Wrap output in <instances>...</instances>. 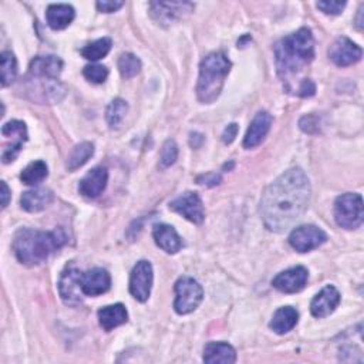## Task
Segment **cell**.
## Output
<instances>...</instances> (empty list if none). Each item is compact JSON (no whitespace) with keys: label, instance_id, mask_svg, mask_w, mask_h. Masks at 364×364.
I'll return each instance as SVG.
<instances>
[{"label":"cell","instance_id":"obj_1","mask_svg":"<svg viewBox=\"0 0 364 364\" xmlns=\"http://www.w3.org/2000/svg\"><path fill=\"white\" fill-rule=\"evenodd\" d=\"M310 182L300 168H292L276 178L263 192L260 215L265 226L273 232H285L307 209Z\"/></svg>","mask_w":364,"mask_h":364},{"label":"cell","instance_id":"obj_2","mask_svg":"<svg viewBox=\"0 0 364 364\" xmlns=\"http://www.w3.org/2000/svg\"><path fill=\"white\" fill-rule=\"evenodd\" d=\"M67 242V236L62 229L52 232L23 228L19 229L13 239V250L21 263L38 266L60 249Z\"/></svg>","mask_w":364,"mask_h":364},{"label":"cell","instance_id":"obj_3","mask_svg":"<svg viewBox=\"0 0 364 364\" xmlns=\"http://www.w3.org/2000/svg\"><path fill=\"white\" fill-rule=\"evenodd\" d=\"M276 67L280 79L287 82L299 75L314 59V40L311 32L306 28L282 39L276 48Z\"/></svg>","mask_w":364,"mask_h":364},{"label":"cell","instance_id":"obj_4","mask_svg":"<svg viewBox=\"0 0 364 364\" xmlns=\"http://www.w3.org/2000/svg\"><path fill=\"white\" fill-rule=\"evenodd\" d=\"M229 70L231 62L221 52L211 53L201 62L197 86V96L201 103L211 104L219 97Z\"/></svg>","mask_w":364,"mask_h":364},{"label":"cell","instance_id":"obj_5","mask_svg":"<svg viewBox=\"0 0 364 364\" xmlns=\"http://www.w3.org/2000/svg\"><path fill=\"white\" fill-rule=\"evenodd\" d=\"M363 198L360 194L347 192L336 199L334 219L340 228L355 229L363 224Z\"/></svg>","mask_w":364,"mask_h":364},{"label":"cell","instance_id":"obj_6","mask_svg":"<svg viewBox=\"0 0 364 364\" xmlns=\"http://www.w3.org/2000/svg\"><path fill=\"white\" fill-rule=\"evenodd\" d=\"M175 311L178 314H188L201 304L204 289L194 277L182 276L175 283Z\"/></svg>","mask_w":364,"mask_h":364},{"label":"cell","instance_id":"obj_7","mask_svg":"<svg viewBox=\"0 0 364 364\" xmlns=\"http://www.w3.org/2000/svg\"><path fill=\"white\" fill-rule=\"evenodd\" d=\"M194 11L189 2H151L150 12L155 22L160 25H172Z\"/></svg>","mask_w":364,"mask_h":364},{"label":"cell","instance_id":"obj_8","mask_svg":"<svg viewBox=\"0 0 364 364\" xmlns=\"http://www.w3.org/2000/svg\"><path fill=\"white\" fill-rule=\"evenodd\" d=\"M327 235L314 225H302L292 231L289 236L290 246L297 252H310L326 243Z\"/></svg>","mask_w":364,"mask_h":364},{"label":"cell","instance_id":"obj_9","mask_svg":"<svg viewBox=\"0 0 364 364\" xmlns=\"http://www.w3.org/2000/svg\"><path fill=\"white\" fill-rule=\"evenodd\" d=\"M153 280L154 272L151 263L148 260H140L134 266L130 277V292L134 299L138 302H147L151 294Z\"/></svg>","mask_w":364,"mask_h":364},{"label":"cell","instance_id":"obj_10","mask_svg":"<svg viewBox=\"0 0 364 364\" xmlns=\"http://www.w3.org/2000/svg\"><path fill=\"white\" fill-rule=\"evenodd\" d=\"M2 134L6 138H12V144L6 145L2 154L4 164H9L16 160L21 150L23 148V144L28 141V128L23 121L13 120L2 127Z\"/></svg>","mask_w":364,"mask_h":364},{"label":"cell","instance_id":"obj_11","mask_svg":"<svg viewBox=\"0 0 364 364\" xmlns=\"http://www.w3.org/2000/svg\"><path fill=\"white\" fill-rule=\"evenodd\" d=\"M170 209L197 225L202 224L205 219L204 204L197 192H185L180 195L170 204Z\"/></svg>","mask_w":364,"mask_h":364},{"label":"cell","instance_id":"obj_12","mask_svg":"<svg viewBox=\"0 0 364 364\" xmlns=\"http://www.w3.org/2000/svg\"><path fill=\"white\" fill-rule=\"evenodd\" d=\"M82 270L76 268H67L59 280V292L66 304H79L83 300L82 290Z\"/></svg>","mask_w":364,"mask_h":364},{"label":"cell","instance_id":"obj_13","mask_svg":"<svg viewBox=\"0 0 364 364\" xmlns=\"http://www.w3.org/2000/svg\"><path fill=\"white\" fill-rule=\"evenodd\" d=\"M361 56H363V50L347 38L336 39L329 50L330 60L338 67L351 66L360 62Z\"/></svg>","mask_w":364,"mask_h":364},{"label":"cell","instance_id":"obj_14","mask_svg":"<svg viewBox=\"0 0 364 364\" xmlns=\"http://www.w3.org/2000/svg\"><path fill=\"white\" fill-rule=\"evenodd\" d=\"M307 279H309L307 269L303 266H296V268H290L285 272H280L272 280V285L279 292L297 293L306 286Z\"/></svg>","mask_w":364,"mask_h":364},{"label":"cell","instance_id":"obj_15","mask_svg":"<svg viewBox=\"0 0 364 364\" xmlns=\"http://www.w3.org/2000/svg\"><path fill=\"white\" fill-rule=\"evenodd\" d=\"M111 286L110 273L103 268H94L82 273V290L86 296H100Z\"/></svg>","mask_w":364,"mask_h":364},{"label":"cell","instance_id":"obj_16","mask_svg":"<svg viewBox=\"0 0 364 364\" xmlns=\"http://www.w3.org/2000/svg\"><path fill=\"white\" fill-rule=\"evenodd\" d=\"M109 182V171L104 167L93 168L79 184V191L83 197L89 199L99 198Z\"/></svg>","mask_w":364,"mask_h":364},{"label":"cell","instance_id":"obj_17","mask_svg":"<svg viewBox=\"0 0 364 364\" xmlns=\"http://www.w3.org/2000/svg\"><path fill=\"white\" fill-rule=\"evenodd\" d=\"M272 123H273V118L268 111H259L253 117V120L246 131V136L243 140V147L248 150L258 147L265 140L268 133L270 131Z\"/></svg>","mask_w":364,"mask_h":364},{"label":"cell","instance_id":"obj_18","mask_svg":"<svg viewBox=\"0 0 364 364\" xmlns=\"http://www.w3.org/2000/svg\"><path fill=\"white\" fill-rule=\"evenodd\" d=\"M340 303V293L334 286L323 287L311 300L310 311L314 317H326L331 314Z\"/></svg>","mask_w":364,"mask_h":364},{"label":"cell","instance_id":"obj_19","mask_svg":"<svg viewBox=\"0 0 364 364\" xmlns=\"http://www.w3.org/2000/svg\"><path fill=\"white\" fill-rule=\"evenodd\" d=\"M63 70V62L56 56L35 57L29 67V76L42 79H59Z\"/></svg>","mask_w":364,"mask_h":364},{"label":"cell","instance_id":"obj_20","mask_svg":"<svg viewBox=\"0 0 364 364\" xmlns=\"http://www.w3.org/2000/svg\"><path fill=\"white\" fill-rule=\"evenodd\" d=\"M55 199V194L49 188H36L26 191L21 198V205L26 212H40L46 209Z\"/></svg>","mask_w":364,"mask_h":364},{"label":"cell","instance_id":"obj_21","mask_svg":"<svg viewBox=\"0 0 364 364\" xmlns=\"http://www.w3.org/2000/svg\"><path fill=\"white\" fill-rule=\"evenodd\" d=\"M153 236L155 243L167 253H177L182 248V241L177 231L165 224H158L154 226Z\"/></svg>","mask_w":364,"mask_h":364},{"label":"cell","instance_id":"obj_22","mask_svg":"<svg viewBox=\"0 0 364 364\" xmlns=\"http://www.w3.org/2000/svg\"><path fill=\"white\" fill-rule=\"evenodd\" d=\"M204 361L208 364H232L236 361V351L228 343H209L204 348Z\"/></svg>","mask_w":364,"mask_h":364},{"label":"cell","instance_id":"obj_23","mask_svg":"<svg viewBox=\"0 0 364 364\" xmlns=\"http://www.w3.org/2000/svg\"><path fill=\"white\" fill-rule=\"evenodd\" d=\"M127 319H128V313L121 303L106 306L99 310V321H100V326L106 331H110V330L124 324L127 321Z\"/></svg>","mask_w":364,"mask_h":364},{"label":"cell","instance_id":"obj_24","mask_svg":"<svg viewBox=\"0 0 364 364\" xmlns=\"http://www.w3.org/2000/svg\"><path fill=\"white\" fill-rule=\"evenodd\" d=\"M46 18L53 31H63L75 21L76 12L70 5H50L48 8Z\"/></svg>","mask_w":364,"mask_h":364},{"label":"cell","instance_id":"obj_25","mask_svg":"<svg viewBox=\"0 0 364 364\" xmlns=\"http://www.w3.org/2000/svg\"><path fill=\"white\" fill-rule=\"evenodd\" d=\"M297 321H299L297 310L290 306H285L275 311L270 321V329L277 334H285L290 331L297 324Z\"/></svg>","mask_w":364,"mask_h":364},{"label":"cell","instance_id":"obj_26","mask_svg":"<svg viewBox=\"0 0 364 364\" xmlns=\"http://www.w3.org/2000/svg\"><path fill=\"white\" fill-rule=\"evenodd\" d=\"M49 175V168L45 161L31 162L21 174V180L26 185H38Z\"/></svg>","mask_w":364,"mask_h":364},{"label":"cell","instance_id":"obj_27","mask_svg":"<svg viewBox=\"0 0 364 364\" xmlns=\"http://www.w3.org/2000/svg\"><path fill=\"white\" fill-rule=\"evenodd\" d=\"M94 154V145L92 143H82L73 148L67 158V168L70 171H76L83 167Z\"/></svg>","mask_w":364,"mask_h":364},{"label":"cell","instance_id":"obj_28","mask_svg":"<svg viewBox=\"0 0 364 364\" xmlns=\"http://www.w3.org/2000/svg\"><path fill=\"white\" fill-rule=\"evenodd\" d=\"M0 72H2V86L8 87L18 76V62L12 52H4L0 55Z\"/></svg>","mask_w":364,"mask_h":364},{"label":"cell","instance_id":"obj_29","mask_svg":"<svg viewBox=\"0 0 364 364\" xmlns=\"http://www.w3.org/2000/svg\"><path fill=\"white\" fill-rule=\"evenodd\" d=\"M111 39L109 38H103V39H99L90 45H87L86 48L82 49V56L87 60H92V62H97L103 57H106L110 50H111Z\"/></svg>","mask_w":364,"mask_h":364},{"label":"cell","instance_id":"obj_30","mask_svg":"<svg viewBox=\"0 0 364 364\" xmlns=\"http://www.w3.org/2000/svg\"><path fill=\"white\" fill-rule=\"evenodd\" d=\"M127 111H128V104L124 100H121V99L113 100L106 111V118H107L109 126L111 128H118L120 124L123 123Z\"/></svg>","mask_w":364,"mask_h":364},{"label":"cell","instance_id":"obj_31","mask_svg":"<svg viewBox=\"0 0 364 364\" xmlns=\"http://www.w3.org/2000/svg\"><path fill=\"white\" fill-rule=\"evenodd\" d=\"M118 69L124 79H133L141 72V62L131 53H124L118 59Z\"/></svg>","mask_w":364,"mask_h":364},{"label":"cell","instance_id":"obj_32","mask_svg":"<svg viewBox=\"0 0 364 364\" xmlns=\"http://www.w3.org/2000/svg\"><path fill=\"white\" fill-rule=\"evenodd\" d=\"M178 158V145L174 140H167L160 154V168L165 170L175 164Z\"/></svg>","mask_w":364,"mask_h":364},{"label":"cell","instance_id":"obj_33","mask_svg":"<svg viewBox=\"0 0 364 364\" xmlns=\"http://www.w3.org/2000/svg\"><path fill=\"white\" fill-rule=\"evenodd\" d=\"M84 77L90 82V83H94V84H101L107 80L109 77V69L101 66V65H90V66H86L84 67V72H83Z\"/></svg>","mask_w":364,"mask_h":364},{"label":"cell","instance_id":"obj_34","mask_svg":"<svg viewBox=\"0 0 364 364\" xmlns=\"http://www.w3.org/2000/svg\"><path fill=\"white\" fill-rule=\"evenodd\" d=\"M317 9L326 15H340L346 8V2H337V0H326V2H317Z\"/></svg>","mask_w":364,"mask_h":364},{"label":"cell","instance_id":"obj_35","mask_svg":"<svg viewBox=\"0 0 364 364\" xmlns=\"http://www.w3.org/2000/svg\"><path fill=\"white\" fill-rule=\"evenodd\" d=\"M96 6L103 13H113V12H117L120 8H123L124 2L123 0H100Z\"/></svg>","mask_w":364,"mask_h":364},{"label":"cell","instance_id":"obj_36","mask_svg":"<svg viewBox=\"0 0 364 364\" xmlns=\"http://www.w3.org/2000/svg\"><path fill=\"white\" fill-rule=\"evenodd\" d=\"M314 93H316V87H314L313 82H311V80H307V79L303 80V82L299 84L297 90H296V94L300 96V97H311Z\"/></svg>","mask_w":364,"mask_h":364},{"label":"cell","instance_id":"obj_37","mask_svg":"<svg viewBox=\"0 0 364 364\" xmlns=\"http://www.w3.org/2000/svg\"><path fill=\"white\" fill-rule=\"evenodd\" d=\"M198 184L201 185H206V187H215L221 182V175L215 174V172H208L205 175H201L197 178Z\"/></svg>","mask_w":364,"mask_h":364},{"label":"cell","instance_id":"obj_38","mask_svg":"<svg viewBox=\"0 0 364 364\" xmlns=\"http://www.w3.org/2000/svg\"><path fill=\"white\" fill-rule=\"evenodd\" d=\"M300 128L304 131V133H309V134H313V127H316V130L319 131V127H317V118L314 116H306L300 120Z\"/></svg>","mask_w":364,"mask_h":364},{"label":"cell","instance_id":"obj_39","mask_svg":"<svg viewBox=\"0 0 364 364\" xmlns=\"http://www.w3.org/2000/svg\"><path fill=\"white\" fill-rule=\"evenodd\" d=\"M238 130H239V128H238V124H235V123L229 124V126L225 128L224 134H222V141H224L225 144L233 143L235 138H236V136H238Z\"/></svg>","mask_w":364,"mask_h":364},{"label":"cell","instance_id":"obj_40","mask_svg":"<svg viewBox=\"0 0 364 364\" xmlns=\"http://www.w3.org/2000/svg\"><path fill=\"white\" fill-rule=\"evenodd\" d=\"M2 208H6L11 201V189L5 181H2Z\"/></svg>","mask_w":364,"mask_h":364},{"label":"cell","instance_id":"obj_41","mask_svg":"<svg viewBox=\"0 0 364 364\" xmlns=\"http://www.w3.org/2000/svg\"><path fill=\"white\" fill-rule=\"evenodd\" d=\"M205 141V138H204V136L202 134H199V133H192L191 134V138H189V144H191V147H194V148H199L201 145H202V143Z\"/></svg>","mask_w":364,"mask_h":364},{"label":"cell","instance_id":"obj_42","mask_svg":"<svg viewBox=\"0 0 364 364\" xmlns=\"http://www.w3.org/2000/svg\"><path fill=\"white\" fill-rule=\"evenodd\" d=\"M363 6L358 9V15H357V19H355V28L358 29V31H363Z\"/></svg>","mask_w":364,"mask_h":364}]
</instances>
